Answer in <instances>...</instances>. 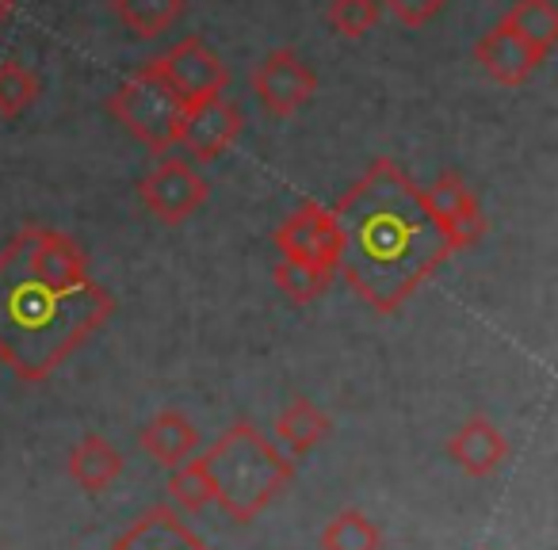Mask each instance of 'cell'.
Listing matches in <instances>:
<instances>
[{
  "mask_svg": "<svg viewBox=\"0 0 558 550\" xmlns=\"http://www.w3.org/2000/svg\"><path fill=\"white\" fill-rule=\"evenodd\" d=\"M425 203L436 215V222L444 225V233H448L456 253L482 241V233H486V215H482L478 199H474V192L466 187V180L459 176V172L436 176V184L425 192Z\"/></svg>",
  "mask_w": 558,
  "mask_h": 550,
  "instance_id": "10",
  "label": "cell"
},
{
  "mask_svg": "<svg viewBox=\"0 0 558 550\" xmlns=\"http://www.w3.org/2000/svg\"><path fill=\"white\" fill-rule=\"evenodd\" d=\"M154 70L161 73L165 85L184 100V108L210 100V96H222L226 85H230V70H226L222 58H218L199 35L180 39L169 54L157 58Z\"/></svg>",
  "mask_w": 558,
  "mask_h": 550,
  "instance_id": "6",
  "label": "cell"
},
{
  "mask_svg": "<svg viewBox=\"0 0 558 550\" xmlns=\"http://www.w3.org/2000/svg\"><path fill=\"white\" fill-rule=\"evenodd\" d=\"M9 12H12V0H0V24L9 20Z\"/></svg>",
  "mask_w": 558,
  "mask_h": 550,
  "instance_id": "25",
  "label": "cell"
},
{
  "mask_svg": "<svg viewBox=\"0 0 558 550\" xmlns=\"http://www.w3.org/2000/svg\"><path fill=\"white\" fill-rule=\"evenodd\" d=\"M375 4H387L395 12L398 24L405 27H425L433 16H440L448 0H375Z\"/></svg>",
  "mask_w": 558,
  "mask_h": 550,
  "instance_id": "24",
  "label": "cell"
},
{
  "mask_svg": "<svg viewBox=\"0 0 558 550\" xmlns=\"http://www.w3.org/2000/svg\"><path fill=\"white\" fill-rule=\"evenodd\" d=\"M448 455L471 478H489L509 459V440H505V432L489 417H466L448 440Z\"/></svg>",
  "mask_w": 558,
  "mask_h": 550,
  "instance_id": "12",
  "label": "cell"
},
{
  "mask_svg": "<svg viewBox=\"0 0 558 550\" xmlns=\"http://www.w3.org/2000/svg\"><path fill=\"white\" fill-rule=\"evenodd\" d=\"M329 283H333V276H329V271L306 268V264H295V260H279L276 264V288L299 306L322 298L329 291Z\"/></svg>",
  "mask_w": 558,
  "mask_h": 550,
  "instance_id": "21",
  "label": "cell"
},
{
  "mask_svg": "<svg viewBox=\"0 0 558 550\" xmlns=\"http://www.w3.org/2000/svg\"><path fill=\"white\" fill-rule=\"evenodd\" d=\"M119 474H123V455H119L104 436L88 432L85 440L70 451V478L77 481L81 489H88V493L111 489V481H116Z\"/></svg>",
  "mask_w": 558,
  "mask_h": 550,
  "instance_id": "15",
  "label": "cell"
},
{
  "mask_svg": "<svg viewBox=\"0 0 558 550\" xmlns=\"http://www.w3.org/2000/svg\"><path fill=\"white\" fill-rule=\"evenodd\" d=\"M207 466L210 489L215 501L222 504L226 516H233L238 524H248L253 516H260L291 481V459H283L271 448L268 436H260L253 425L238 420L233 428H226L215 443L207 448V455H199Z\"/></svg>",
  "mask_w": 558,
  "mask_h": 550,
  "instance_id": "3",
  "label": "cell"
},
{
  "mask_svg": "<svg viewBox=\"0 0 558 550\" xmlns=\"http://www.w3.org/2000/svg\"><path fill=\"white\" fill-rule=\"evenodd\" d=\"M501 24L509 27V32H517L543 62H547V54L558 47V12L550 0H517L501 16Z\"/></svg>",
  "mask_w": 558,
  "mask_h": 550,
  "instance_id": "16",
  "label": "cell"
},
{
  "mask_svg": "<svg viewBox=\"0 0 558 550\" xmlns=\"http://www.w3.org/2000/svg\"><path fill=\"white\" fill-rule=\"evenodd\" d=\"M12 4H16V0H12Z\"/></svg>",
  "mask_w": 558,
  "mask_h": 550,
  "instance_id": "26",
  "label": "cell"
},
{
  "mask_svg": "<svg viewBox=\"0 0 558 550\" xmlns=\"http://www.w3.org/2000/svg\"><path fill=\"white\" fill-rule=\"evenodd\" d=\"M169 497L180 504L184 512H199L215 501V489H210V478H207V466L203 459H187L172 470L169 478Z\"/></svg>",
  "mask_w": 558,
  "mask_h": 550,
  "instance_id": "22",
  "label": "cell"
},
{
  "mask_svg": "<svg viewBox=\"0 0 558 550\" xmlns=\"http://www.w3.org/2000/svg\"><path fill=\"white\" fill-rule=\"evenodd\" d=\"M39 100V77L20 62H0V119H20Z\"/></svg>",
  "mask_w": 558,
  "mask_h": 550,
  "instance_id": "20",
  "label": "cell"
},
{
  "mask_svg": "<svg viewBox=\"0 0 558 550\" xmlns=\"http://www.w3.org/2000/svg\"><path fill=\"white\" fill-rule=\"evenodd\" d=\"M279 260H295L306 268H318L337 276V256H341V233H337L333 210L322 203H303L288 222L276 230Z\"/></svg>",
  "mask_w": 558,
  "mask_h": 550,
  "instance_id": "7",
  "label": "cell"
},
{
  "mask_svg": "<svg viewBox=\"0 0 558 550\" xmlns=\"http://www.w3.org/2000/svg\"><path fill=\"white\" fill-rule=\"evenodd\" d=\"M116 314L100 288L65 291L32 264L24 230L0 248V364L24 382H43Z\"/></svg>",
  "mask_w": 558,
  "mask_h": 550,
  "instance_id": "2",
  "label": "cell"
},
{
  "mask_svg": "<svg viewBox=\"0 0 558 550\" xmlns=\"http://www.w3.org/2000/svg\"><path fill=\"white\" fill-rule=\"evenodd\" d=\"M253 93L260 96L268 115L288 119L303 103H311V96L318 93V77L303 65L299 50L283 47V50H271L253 70Z\"/></svg>",
  "mask_w": 558,
  "mask_h": 550,
  "instance_id": "8",
  "label": "cell"
},
{
  "mask_svg": "<svg viewBox=\"0 0 558 550\" xmlns=\"http://www.w3.org/2000/svg\"><path fill=\"white\" fill-rule=\"evenodd\" d=\"M341 233L337 271L372 310L395 314L421 283L448 260L444 225L417 187L390 157L367 164V172L341 195L333 210Z\"/></svg>",
  "mask_w": 558,
  "mask_h": 550,
  "instance_id": "1",
  "label": "cell"
},
{
  "mask_svg": "<svg viewBox=\"0 0 558 550\" xmlns=\"http://www.w3.org/2000/svg\"><path fill=\"white\" fill-rule=\"evenodd\" d=\"M379 24V4L375 0H333L329 4V27L341 39H364Z\"/></svg>",
  "mask_w": 558,
  "mask_h": 550,
  "instance_id": "23",
  "label": "cell"
},
{
  "mask_svg": "<svg viewBox=\"0 0 558 550\" xmlns=\"http://www.w3.org/2000/svg\"><path fill=\"white\" fill-rule=\"evenodd\" d=\"M108 111L126 134L142 142L149 154H169L180 138V123H184V100L172 93L169 85L161 81V73L154 65L138 70L131 81L111 93Z\"/></svg>",
  "mask_w": 558,
  "mask_h": 550,
  "instance_id": "4",
  "label": "cell"
},
{
  "mask_svg": "<svg viewBox=\"0 0 558 550\" xmlns=\"http://www.w3.org/2000/svg\"><path fill=\"white\" fill-rule=\"evenodd\" d=\"M195 448H199V432H195L192 420L177 410L157 413V417L142 428V451H146L157 466H172V470H177L180 463H187V459L195 455Z\"/></svg>",
  "mask_w": 558,
  "mask_h": 550,
  "instance_id": "14",
  "label": "cell"
},
{
  "mask_svg": "<svg viewBox=\"0 0 558 550\" xmlns=\"http://www.w3.org/2000/svg\"><path fill=\"white\" fill-rule=\"evenodd\" d=\"M276 436L288 443L295 455H306V451L318 448V443L329 436V417L314 402H306V398H295L288 410L279 413Z\"/></svg>",
  "mask_w": 558,
  "mask_h": 550,
  "instance_id": "17",
  "label": "cell"
},
{
  "mask_svg": "<svg viewBox=\"0 0 558 550\" xmlns=\"http://www.w3.org/2000/svg\"><path fill=\"white\" fill-rule=\"evenodd\" d=\"M111 550H210L192 527L180 524L172 509H149L131 531H123Z\"/></svg>",
  "mask_w": 558,
  "mask_h": 550,
  "instance_id": "13",
  "label": "cell"
},
{
  "mask_svg": "<svg viewBox=\"0 0 558 550\" xmlns=\"http://www.w3.org/2000/svg\"><path fill=\"white\" fill-rule=\"evenodd\" d=\"M241 126H245V115L238 103H230L226 96H210V100L192 103L184 111L177 146L192 154V161H215L222 149L238 142Z\"/></svg>",
  "mask_w": 558,
  "mask_h": 550,
  "instance_id": "9",
  "label": "cell"
},
{
  "mask_svg": "<svg viewBox=\"0 0 558 550\" xmlns=\"http://www.w3.org/2000/svg\"><path fill=\"white\" fill-rule=\"evenodd\" d=\"M474 62L486 70L489 81H497V85H505V88H520L539 70L543 58L535 54L517 32H509V27L497 20V27H489V32L474 42Z\"/></svg>",
  "mask_w": 558,
  "mask_h": 550,
  "instance_id": "11",
  "label": "cell"
},
{
  "mask_svg": "<svg viewBox=\"0 0 558 550\" xmlns=\"http://www.w3.org/2000/svg\"><path fill=\"white\" fill-rule=\"evenodd\" d=\"M119 24L138 39H157L165 35L184 12V0H111Z\"/></svg>",
  "mask_w": 558,
  "mask_h": 550,
  "instance_id": "18",
  "label": "cell"
},
{
  "mask_svg": "<svg viewBox=\"0 0 558 550\" xmlns=\"http://www.w3.org/2000/svg\"><path fill=\"white\" fill-rule=\"evenodd\" d=\"M142 207L165 225H180L207 203L210 184L192 169V161L184 157H165L157 161V169H149L138 184Z\"/></svg>",
  "mask_w": 558,
  "mask_h": 550,
  "instance_id": "5",
  "label": "cell"
},
{
  "mask_svg": "<svg viewBox=\"0 0 558 550\" xmlns=\"http://www.w3.org/2000/svg\"><path fill=\"white\" fill-rule=\"evenodd\" d=\"M379 527L360 509H344L322 531V550H379Z\"/></svg>",
  "mask_w": 558,
  "mask_h": 550,
  "instance_id": "19",
  "label": "cell"
}]
</instances>
